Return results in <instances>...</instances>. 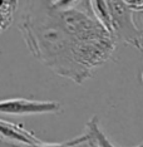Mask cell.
<instances>
[{"label": "cell", "instance_id": "6", "mask_svg": "<svg viewBox=\"0 0 143 147\" xmlns=\"http://www.w3.org/2000/svg\"><path fill=\"white\" fill-rule=\"evenodd\" d=\"M18 5V1L14 0H0V33L11 25Z\"/></svg>", "mask_w": 143, "mask_h": 147}, {"label": "cell", "instance_id": "3", "mask_svg": "<svg viewBox=\"0 0 143 147\" xmlns=\"http://www.w3.org/2000/svg\"><path fill=\"white\" fill-rule=\"evenodd\" d=\"M60 111V103L26 98H9L0 101V115H54Z\"/></svg>", "mask_w": 143, "mask_h": 147}, {"label": "cell", "instance_id": "10", "mask_svg": "<svg viewBox=\"0 0 143 147\" xmlns=\"http://www.w3.org/2000/svg\"><path fill=\"white\" fill-rule=\"evenodd\" d=\"M141 79H142V83H143V72H142V76H141Z\"/></svg>", "mask_w": 143, "mask_h": 147}, {"label": "cell", "instance_id": "2", "mask_svg": "<svg viewBox=\"0 0 143 147\" xmlns=\"http://www.w3.org/2000/svg\"><path fill=\"white\" fill-rule=\"evenodd\" d=\"M109 15H111V28L109 33L115 42H123L127 45L143 51V33L136 25L133 19V11L128 8L126 1H107Z\"/></svg>", "mask_w": 143, "mask_h": 147}, {"label": "cell", "instance_id": "1", "mask_svg": "<svg viewBox=\"0 0 143 147\" xmlns=\"http://www.w3.org/2000/svg\"><path fill=\"white\" fill-rule=\"evenodd\" d=\"M19 29L35 59L77 84L111 59L117 43L92 1H29Z\"/></svg>", "mask_w": 143, "mask_h": 147}, {"label": "cell", "instance_id": "5", "mask_svg": "<svg viewBox=\"0 0 143 147\" xmlns=\"http://www.w3.org/2000/svg\"><path fill=\"white\" fill-rule=\"evenodd\" d=\"M3 143L6 147H98L94 137H93V135L88 129H85V132L83 135L64 142H45L44 141L42 145H33V146H21V145H15V143H8V142H3Z\"/></svg>", "mask_w": 143, "mask_h": 147}, {"label": "cell", "instance_id": "7", "mask_svg": "<svg viewBox=\"0 0 143 147\" xmlns=\"http://www.w3.org/2000/svg\"><path fill=\"white\" fill-rule=\"evenodd\" d=\"M87 129L93 135L98 147H117V146H114L111 141H109V138L104 135V132L101 129V127H99V125H98V118L95 116L92 117V118L87 122ZM136 147H143V142H141Z\"/></svg>", "mask_w": 143, "mask_h": 147}, {"label": "cell", "instance_id": "9", "mask_svg": "<svg viewBox=\"0 0 143 147\" xmlns=\"http://www.w3.org/2000/svg\"><path fill=\"white\" fill-rule=\"evenodd\" d=\"M0 147H6V146H5V145H4V143H3L1 141H0Z\"/></svg>", "mask_w": 143, "mask_h": 147}, {"label": "cell", "instance_id": "4", "mask_svg": "<svg viewBox=\"0 0 143 147\" xmlns=\"http://www.w3.org/2000/svg\"><path fill=\"white\" fill-rule=\"evenodd\" d=\"M0 141L21 146L42 145L44 142L36 135H34V132L26 129L23 125L3 118H0Z\"/></svg>", "mask_w": 143, "mask_h": 147}, {"label": "cell", "instance_id": "8", "mask_svg": "<svg viewBox=\"0 0 143 147\" xmlns=\"http://www.w3.org/2000/svg\"><path fill=\"white\" fill-rule=\"evenodd\" d=\"M126 4L133 13L143 11V0H126Z\"/></svg>", "mask_w": 143, "mask_h": 147}]
</instances>
